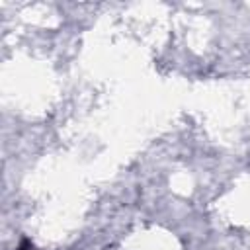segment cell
Instances as JSON below:
<instances>
[{"mask_svg":"<svg viewBox=\"0 0 250 250\" xmlns=\"http://www.w3.org/2000/svg\"><path fill=\"white\" fill-rule=\"evenodd\" d=\"M16 250H37V248L33 246V242H31L29 238H25V236H23V238L20 240V244H18V248H16Z\"/></svg>","mask_w":250,"mask_h":250,"instance_id":"cell-1","label":"cell"}]
</instances>
